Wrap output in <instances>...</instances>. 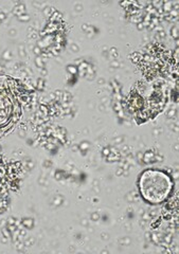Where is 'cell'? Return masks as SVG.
Masks as SVG:
<instances>
[{
  "label": "cell",
  "instance_id": "2",
  "mask_svg": "<svg viewBox=\"0 0 179 254\" xmlns=\"http://www.w3.org/2000/svg\"><path fill=\"white\" fill-rule=\"evenodd\" d=\"M19 113L16 88L12 79L0 76V130H4L15 122Z\"/></svg>",
  "mask_w": 179,
  "mask_h": 254
},
{
  "label": "cell",
  "instance_id": "1",
  "mask_svg": "<svg viewBox=\"0 0 179 254\" xmlns=\"http://www.w3.org/2000/svg\"><path fill=\"white\" fill-rule=\"evenodd\" d=\"M138 187L144 201L151 204H159L170 197L174 182L167 172L149 169L140 175Z\"/></svg>",
  "mask_w": 179,
  "mask_h": 254
}]
</instances>
